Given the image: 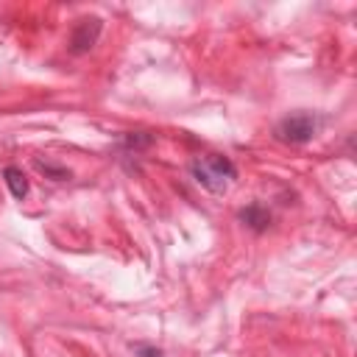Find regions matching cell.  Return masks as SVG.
Instances as JSON below:
<instances>
[{"label":"cell","instance_id":"cell-1","mask_svg":"<svg viewBox=\"0 0 357 357\" xmlns=\"http://www.w3.org/2000/svg\"><path fill=\"white\" fill-rule=\"evenodd\" d=\"M190 176L195 178V184H201L206 192L212 195H223L231 181L237 178V167L229 156L223 153H204V156H195L190 162Z\"/></svg>","mask_w":357,"mask_h":357},{"label":"cell","instance_id":"cell-2","mask_svg":"<svg viewBox=\"0 0 357 357\" xmlns=\"http://www.w3.org/2000/svg\"><path fill=\"white\" fill-rule=\"evenodd\" d=\"M318 126L321 120L310 112H296V114H287L279 120L276 126V139L287 142V145H304L310 142L315 134H318Z\"/></svg>","mask_w":357,"mask_h":357},{"label":"cell","instance_id":"cell-3","mask_svg":"<svg viewBox=\"0 0 357 357\" xmlns=\"http://www.w3.org/2000/svg\"><path fill=\"white\" fill-rule=\"evenodd\" d=\"M100 28H103V22H100L98 17H84V20H78L75 28H73V33H70V50H73L75 56L89 53V50L98 45Z\"/></svg>","mask_w":357,"mask_h":357},{"label":"cell","instance_id":"cell-4","mask_svg":"<svg viewBox=\"0 0 357 357\" xmlns=\"http://www.w3.org/2000/svg\"><path fill=\"white\" fill-rule=\"evenodd\" d=\"M237 218L251 229V231H265L271 226V212L262 204H248L237 212Z\"/></svg>","mask_w":357,"mask_h":357},{"label":"cell","instance_id":"cell-5","mask_svg":"<svg viewBox=\"0 0 357 357\" xmlns=\"http://www.w3.org/2000/svg\"><path fill=\"white\" fill-rule=\"evenodd\" d=\"M3 178H6V187L11 190V195H14L17 201H22V198L28 195V176L22 173V167L8 165V167L3 170Z\"/></svg>","mask_w":357,"mask_h":357},{"label":"cell","instance_id":"cell-6","mask_svg":"<svg viewBox=\"0 0 357 357\" xmlns=\"http://www.w3.org/2000/svg\"><path fill=\"white\" fill-rule=\"evenodd\" d=\"M151 142H153V137H151V134H142V131H137V134H126V137H123V145L131 148V151L148 148Z\"/></svg>","mask_w":357,"mask_h":357},{"label":"cell","instance_id":"cell-7","mask_svg":"<svg viewBox=\"0 0 357 357\" xmlns=\"http://www.w3.org/2000/svg\"><path fill=\"white\" fill-rule=\"evenodd\" d=\"M36 167H39L42 173H47L50 178H56V181H64V178H70V170H67V167H56V165H50V162H42V159H36Z\"/></svg>","mask_w":357,"mask_h":357},{"label":"cell","instance_id":"cell-8","mask_svg":"<svg viewBox=\"0 0 357 357\" xmlns=\"http://www.w3.org/2000/svg\"><path fill=\"white\" fill-rule=\"evenodd\" d=\"M131 349H134L137 357H165V351L156 349V346H151V343H134Z\"/></svg>","mask_w":357,"mask_h":357}]
</instances>
